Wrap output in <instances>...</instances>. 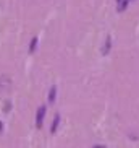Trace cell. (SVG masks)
Wrapping results in <instances>:
<instances>
[{
	"label": "cell",
	"instance_id": "cell-7",
	"mask_svg": "<svg viewBox=\"0 0 139 148\" xmlns=\"http://www.w3.org/2000/svg\"><path fill=\"white\" fill-rule=\"evenodd\" d=\"M94 148H105V147H104V145H100V147H94Z\"/></svg>",
	"mask_w": 139,
	"mask_h": 148
},
{
	"label": "cell",
	"instance_id": "cell-2",
	"mask_svg": "<svg viewBox=\"0 0 139 148\" xmlns=\"http://www.w3.org/2000/svg\"><path fill=\"white\" fill-rule=\"evenodd\" d=\"M44 111H45V109H44V108H40V109H39V112H37V127H40V125H42V117H44Z\"/></svg>",
	"mask_w": 139,
	"mask_h": 148
},
{
	"label": "cell",
	"instance_id": "cell-3",
	"mask_svg": "<svg viewBox=\"0 0 139 148\" xmlns=\"http://www.w3.org/2000/svg\"><path fill=\"white\" fill-rule=\"evenodd\" d=\"M110 41H112V39H110V36H109V38H107V41H105V44H104V49H102V54H107V52L110 51Z\"/></svg>",
	"mask_w": 139,
	"mask_h": 148
},
{
	"label": "cell",
	"instance_id": "cell-4",
	"mask_svg": "<svg viewBox=\"0 0 139 148\" xmlns=\"http://www.w3.org/2000/svg\"><path fill=\"white\" fill-rule=\"evenodd\" d=\"M49 99H50V103H53V99H55V86H52V90H50V96H49Z\"/></svg>",
	"mask_w": 139,
	"mask_h": 148
},
{
	"label": "cell",
	"instance_id": "cell-5",
	"mask_svg": "<svg viewBox=\"0 0 139 148\" xmlns=\"http://www.w3.org/2000/svg\"><path fill=\"white\" fill-rule=\"evenodd\" d=\"M58 116H55V121H53V124H52V132H55V129H57V125H58Z\"/></svg>",
	"mask_w": 139,
	"mask_h": 148
},
{
	"label": "cell",
	"instance_id": "cell-1",
	"mask_svg": "<svg viewBox=\"0 0 139 148\" xmlns=\"http://www.w3.org/2000/svg\"><path fill=\"white\" fill-rule=\"evenodd\" d=\"M10 86H11V78L7 73H2L0 75V90H7Z\"/></svg>",
	"mask_w": 139,
	"mask_h": 148
},
{
	"label": "cell",
	"instance_id": "cell-6",
	"mask_svg": "<svg viewBox=\"0 0 139 148\" xmlns=\"http://www.w3.org/2000/svg\"><path fill=\"white\" fill-rule=\"evenodd\" d=\"M36 44H37V39L34 38V39L31 41V51H34V49H36Z\"/></svg>",
	"mask_w": 139,
	"mask_h": 148
}]
</instances>
